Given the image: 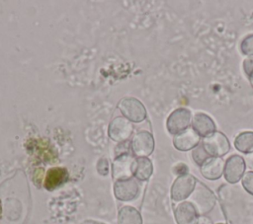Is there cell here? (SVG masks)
Listing matches in <instances>:
<instances>
[{"label": "cell", "mask_w": 253, "mask_h": 224, "mask_svg": "<svg viewBox=\"0 0 253 224\" xmlns=\"http://www.w3.org/2000/svg\"><path fill=\"white\" fill-rule=\"evenodd\" d=\"M131 147L136 156L147 157L154 150V138L150 132L140 131L132 138Z\"/></svg>", "instance_id": "9"}, {"label": "cell", "mask_w": 253, "mask_h": 224, "mask_svg": "<svg viewBox=\"0 0 253 224\" xmlns=\"http://www.w3.org/2000/svg\"><path fill=\"white\" fill-rule=\"evenodd\" d=\"M218 199L230 224H253V196L241 186L229 184L220 186Z\"/></svg>", "instance_id": "1"}, {"label": "cell", "mask_w": 253, "mask_h": 224, "mask_svg": "<svg viewBox=\"0 0 253 224\" xmlns=\"http://www.w3.org/2000/svg\"><path fill=\"white\" fill-rule=\"evenodd\" d=\"M132 131L131 123L124 117H116L109 126V135L115 141H124L129 137Z\"/></svg>", "instance_id": "14"}, {"label": "cell", "mask_w": 253, "mask_h": 224, "mask_svg": "<svg viewBox=\"0 0 253 224\" xmlns=\"http://www.w3.org/2000/svg\"><path fill=\"white\" fill-rule=\"evenodd\" d=\"M215 224H227V223H224V222H218V223H215Z\"/></svg>", "instance_id": "29"}, {"label": "cell", "mask_w": 253, "mask_h": 224, "mask_svg": "<svg viewBox=\"0 0 253 224\" xmlns=\"http://www.w3.org/2000/svg\"><path fill=\"white\" fill-rule=\"evenodd\" d=\"M201 137L200 135L192 128L182 131L179 134L174 135L173 137V145L179 151H190L193 150L200 144Z\"/></svg>", "instance_id": "12"}, {"label": "cell", "mask_w": 253, "mask_h": 224, "mask_svg": "<svg viewBox=\"0 0 253 224\" xmlns=\"http://www.w3.org/2000/svg\"><path fill=\"white\" fill-rule=\"evenodd\" d=\"M123 114L133 122H140L146 117V110L143 104L135 98H126L119 103Z\"/></svg>", "instance_id": "7"}, {"label": "cell", "mask_w": 253, "mask_h": 224, "mask_svg": "<svg viewBox=\"0 0 253 224\" xmlns=\"http://www.w3.org/2000/svg\"><path fill=\"white\" fill-rule=\"evenodd\" d=\"M174 217L177 224H196L200 215L189 200H184L175 206Z\"/></svg>", "instance_id": "11"}, {"label": "cell", "mask_w": 253, "mask_h": 224, "mask_svg": "<svg viewBox=\"0 0 253 224\" xmlns=\"http://www.w3.org/2000/svg\"><path fill=\"white\" fill-rule=\"evenodd\" d=\"M109 168V165H108V161L104 158L100 159L98 161V164H97V170H98V173L103 175V176H106L108 174V169Z\"/></svg>", "instance_id": "24"}, {"label": "cell", "mask_w": 253, "mask_h": 224, "mask_svg": "<svg viewBox=\"0 0 253 224\" xmlns=\"http://www.w3.org/2000/svg\"><path fill=\"white\" fill-rule=\"evenodd\" d=\"M1 211H2V208H1V203H0V215H1Z\"/></svg>", "instance_id": "30"}, {"label": "cell", "mask_w": 253, "mask_h": 224, "mask_svg": "<svg viewBox=\"0 0 253 224\" xmlns=\"http://www.w3.org/2000/svg\"><path fill=\"white\" fill-rule=\"evenodd\" d=\"M201 144L211 157L222 158L230 150V142L227 136L221 131H215L203 138Z\"/></svg>", "instance_id": "3"}, {"label": "cell", "mask_w": 253, "mask_h": 224, "mask_svg": "<svg viewBox=\"0 0 253 224\" xmlns=\"http://www.w3.org/2000/svg\"><path fill=\"white\" fill-rule=\"evenodd\" d=\"M189 201L195 206L200 216H206L213 209L216 197L206 185L198 181L195 189L189 197Z\"/></svg>", "instance_id": "2"}, {"label": "cell", "mask_w": 253, "mask_h": 224, "mask_svg": "<svg viewBox=\"0 0 253 224\" xmlns=\"http://www.w3.org/2000/svg\"><path fill=\"white\" fill-rule=\"evenodd\" d=\"M197 182V179L190 173L177 177L171 187L172 200L175 202H181L189 198L195 189Z\"/></svg>", "instance_id": "5"}, {"label": "cell", "mask_w": 253, "mask_h": 224, "mask_svg": "<svg viewBox=\"0 0 253 224\" xmlns=\"http://www.w3.org/2000/svg\"><path fill=\"white\" fill-rule=\"evenodd\" d=\"M246 162L245 159L237 154L229 156L225 160L223 177L227 184L236 185L241 181L243 175L246 172Z\"/></svg>", "instance_id": "6"}, {"label": "cell", "mask_w": 253, "mask_h": 224, "mask_svg": "<svg viewBox=\"0 0 253 224\" xmlns=\"http://www.w3.org/2000/svg\"><path fill=\"white\" fill-rule=\"evenodd\" d=\"M248 79H249V82H250L251 87L253 88V70H252V72L250 73V75L248 76Z\"/></svg>", "instance_id": "28"}, {"label": "cell", "mask_w": 253, "mask_h": 224, "mask_svg": "<svg viewBox=\"0 0 253 224\" xmlns=\"http://www.w3.org/2000/svg\"><path fill=\"white\" fill-rule=\"evenodd\" d=\"M114 191L117 198L127 201L135 198L139 191L138 183L131 178L118 180L114 186Z\"/></svg>", "instance_id": "10"}, {"label": "cell", "mask_w": 253, "mask_h": 224, "mask_svg": "<svg viewBox=\"0 0 253 224\" xmlns=\"http://www.w3.org/2000/svg\"><path fill=\"white\" fill-rule=\"evenodd\" d=\"M196 224H213V223L211 222V220L209 217H207V216H200L198 221L196 222Z\"/></svg>", "instance_id": "26"}, {"label": "cell", "mask_w": 253, "mask_h": 224, "mask_svg": "<svg viewBox=\"0 0 253 224\" xmlns=\"http://www.w3.org/2000/svg\"><path fill=\"white\" fill-rule=\"evenodd\" d=\"M68 179V172L65 168L62 167H54L48 170L45 180H44V187L47 190H52L57 187L64 184Z\"/></svg>", "instance_id": "16"}, {"label": "cell", "mask_w": 253, "mask_h": 224, "mask_svg": "<svg viewBox=\"0 0 253 224\" xmlns=\"http://www.w3.org/2000/svg\"><path fill=\"white\" fill-rule=\"evenodd\" d=\"M193 114L187 108H178L174 110L166 120V128L172 135L181 133L188 129L192 123Z\"/></svg>", "instance_id": "4"}, {"label": "cell", "mask_w": 253, "mask_h": 224, "mask_svg": "<svg viewBox=\"0 0 253 224\" xmlns=\"http://www.w3.org/2000/svg\"><path fill=\"white\" fill-rule=\"evenodd\" d=\"M153 172L151 161L147 157H138L134 160L133 175L140 181H146L150 178Z\"/></svg>", "instance_id": "17"}, {"label": "cell", "mask_w": 253, "mask_h": 224, "mask_svg": "<svg viewBox=\"0 0 253 224\" xmlns=\"http://www.w3.org/2000/svg\"><path fill=\"white\" fill-rule=\"evenodd\" d=\"M192 159L193 161L200 167L208 158H210L211 156L206 152V150L204 149L202 144H199L197 147H195L192 150Z\"/></svg>", "instance_id": "20"}, {"label": "cell", "mask_w": 253, "mask_h": 224, "mask_svg": "<svg viewBox=\"0 0 253 224\" xmlns=\"http://www.w3.org/2000/svg\"><path fill=\"white\" fill-rule=\"evenodd\" d=\"M225 161L221 157H210L201 166L202 176L209 181H216L223 176Z\"/></svg>", "instance_id": "8"}, {"label": "cell", "mask_w": 253, "mask_h": 224, "mask_svg": "<svg viewBox=\"0 0 253 224\" xmlns=\"http://www.w3.org/2000/svg\"><path fill=\"white\" fill-rule=\"evenodd\" d=\"M243 70L246 76L248 77L250 73L253 70V56L252 57H246L243 61Z\"/></svg>", "instance_id": "25"}, {"label": "cell", "mask_w": 253, "mask_h": 224, "mask_svg": "<svg viewBox=\"0 0 253 224\" xmlns=\"http://www.w3.org/2000/svg\"><path fill=\"white\" fill-rule=\"evenodd\" d=\"M119 224H142V219L135 208L125 206L120 210Z\"/></svg>", "instance_id": "19"}, {"label": "cell", "mask_w": 253, "mask_h": 224, "mask_svg": "<svg viewBox=\"0 0 253 224\" xmlns=\"http://www.w3.org/2000/svg\"><path fill=\"white\" fill-rule=\"evenodd\" d=\"M240 182L243 189L253 196V171L245 172Z\"/></svg>", "instance_id": "22"}, {"label": "cell", "mask_w": 253, "mask_h": 224, "mask_svg": "<svg viewBox=\"0 0 253 224\" xmlns=\"http://www.w3.org/2000/svg\"><path fill=\"white\" fill-rule=\"evenodd\" d=\"M192 128L200 135V137H207L216 131L214 120L205 112H196L192 118Z\"/></svg>", "instance_id": "13"}, {"label": "cell", "mask_w": 253, "mask_h": 224, "mask_svg": "<svg viewBox=\"0 0 253 224\" xmlns=\"http://www.w3.org/2000/svg\"><path fill=\"white\" fill-rule=\"evenodd\" d=\"M240 51L247 57L253 56V34L247 35L240 42Z\"/></svg>", "instance_id": "21"}, {"label": "cell", "mask_w": 253, "mask_h": 224, "mask_svg": "<svg viewBox=\"0 0 253 224\" xmlns=\"http://www.w3.org/2000/svg\"><path fill=\"white\" fill-rule=\"evenodd\" d=\"M134 160L128 154H123L114 161L113 175L117 180L128 179L133 174Z\"/></svg>", "instance_id": "15"}, {"label": "cell", "mask_w": 253, "mask_h": 224, "mask_svg": "<svg viewBox=\"0 0 253 224\" xmlns=\"http://www.w3.org/2000/svg\"><path fill=\"white\" fill-rule=\"evenodd\" d=\"M234 147L245 155L253 153V131H242L237 134L234 139Z\"/></svg>", "instance_id": "18"}, {"label": "cell", "mask_w": 253, "mask_h": 224, "mask_svg": "<svg viewBox=\"0 0 253 224\" xmlns=\"http://www.w3.org/2000/svg\"><path fill=\"white\" fill-rule=\"evenodd\" d=\"M173 173L179 177V176H183L186 174H189V168L185 163H177L174 167H173Z\"/></svg>", "instance_id": "23"}, {"label": "cell", "mask_w": 253, "mask_h": 224, "mask_svg": "<svg viewBox=\"0 0 253 224\" xmlns=\"http://www.w3.org/2000/svg\"><path fill=\"white\" fill-rule=\"evenodd\" d=\"M244 159H245V162L248 163L249 167H250L251 169H253V153L246 155V158H244Z\"/></svg>", "instance_id": "27"}]
</instances>
